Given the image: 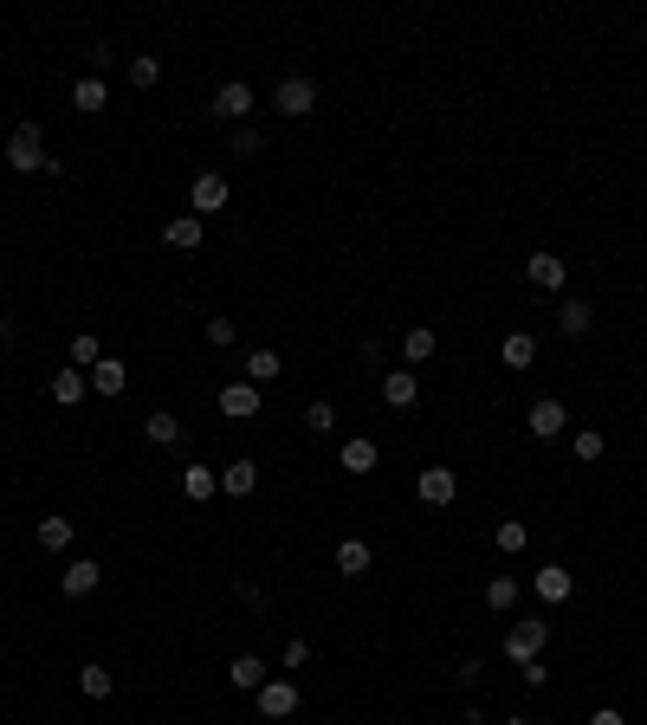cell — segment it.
Listing matches in <instances>:
<instances>
[{
    "label": "cell",
    "mask_w": 647,
    "mask_h": 725,
    "mask_svg": "<svg viewBox=\"0 0 647 725\" xmlns=\"http://www.w3.org/2000/svg\"><path fill=\"white\" fill-rule=\"evenodd\" d=\"M162 246H175V253H195V246H201V214H175V221L162 227Z\"/></svg>",
    "instance_id": "21"
},
{
    "label": "cell",
    "mask_w": 647,
    "mask_h": 725,
    "mask_svg": "<svg viewBox=\"0 0 647 725\" xmlns=\"http://www.w3.org/2000/svg\"><path fill=\"white\" fill-rule=\"evenodd\" d=\"M499 357H505V369H531V363H538V337H531V331H512L499 344Z\"/></svg>",
    "instance_id": "25"
},
{
    "label": "cell",
    "mask_w": 647,
    "mask_h": 725,
    "mask_svg": "<svg viewBox=\"0 0 647 725\" xmlns=\"http://www.w3.org/2000/svg\"><path fill=\"white\" fill-rule=\"evenodd\" d=\"M531 590H538V603H570V590H576V577L563 564H544L538 577H531Z\"/></svg>",
    "instance_id": "13"
},
{
    "label": "cell",
    "mask_w": 647,
    "mask_h": 725,
    "mask_svg": "<svg viewBox=\"0 0 647 725\" xmlns=\"http://www.w3.org/2000/svg\"><path fill=\"white\" fill-rule=\"evenodd\" d=\"M227 201H233V188H227V175H220V169H208V175H195V182H188V214H201V221L220 214Z\"/></svg>",
    "instance_id": "3"
},
{
    "label": "cell",
    "mask_w": 647,
    "mask_h": 725,
    "mask_svg": "<svg viewBox=\"0 0 647 725\" xmlns=\"http://www.w3.org/2000/svg\"><path fill=\"white\" fill-rule=\"evenodd\" d=\"M214 117H227V123H240L246 111H253V85H240V78H227V85L214 91V104H208Z\"/></svg>",
    "instance_id": "9"
},
{
    "label": "cell",
    "mask_w": 647,
    "mask_h": 725,
    "mask_svg": "<svg viewBox=\"0 0 647 725\" xmlns=\"http://www.w3.org/2000/svg\"><path fill=\"white\" fill-rule=\"evenodd\" d=\"M602 447H609V441H602L596 428H576V434H570V454L583 460V467H589V460H602Z\"/></svg>",
    "instance_id": "34"
},
{
    "label": "cell",
    "mask_w": 647,
    "mask_h": 725,
    "mask_svg": "<svg viewBox=\"0 0 647 725\" xmlns=\"http://www.w3.org/2000/svg\"><path fill=\"white\" fill-rule=\"evenodd\" d=\"M85 382H91V389H98V395H123V389H130V363L104 357L98 369H85Z\"/></svg>",
    "instance_id": "18"
},
{
    "label": "cell",
    "mask_w": 647,
    "mask_h": 725,
    "mask_svg": "<svg viewBox=\"0 0 647 725\" xmlns=\"http://www.w3.org/2000/svg\"><path fill=\"white\" fill-rule=\"evenodd\" d=\"M259 486V460H233V467H220V492L227 499H253Z\"/></svg>",
    "instance_id": "17"
},
{
    "label": "cell",
    "mask_w": 647,
    "mask_h": 725,
    "mask_svg": "<svg viewBox=\"0 0 647 725\" xmlns=\"http://www.w3.org/2000/svg\"><path fill=\"white\" fill-rule=\"evenodd\" d=\"M104 104H110V85H104V78H78V85H72V111L78 117H98Z\"/></svg>",
    "instance_id": "22"
},
{
    "label": "cell",
    "mask_w": 647,
    "mask_h": 725,
    "mask_svg": "<svg viewBox=\"0 0 647 725\" xmlns=\"http://www.w3.org/2000/svg\"><path fill=\"white\" fill-rule=\"evenodd\" d=\"M13 331H20V324H13V318H0V344H13Z\"/></svg>",
    "instance_id": "40"
},
{
    "label": "cell",
    "mask_w": 647,
    "mask_h": 725,
    "mask_svg": "<svg viewBox=\"0 0 647 725\" xmlns=\"http://www.w3.org/2000/svg\"><path fill=\"white\" fill-rule=\"evenodd\" d=\"M78 687H85V700H110V693H117V674H110L104 661H85L78 667Z\"/></svg>",
    "instance_id": "24"
},
{
    "label": "cell",
    "mask_w": 647,
    "mask_h": 725,
    "mask_svg": "<svg viewBox=\"0 0 647 725\" xmlns=\"http://www.w3.org/2000/svg\"><path fill=\"white\" fill-rule=\"evenodd\" d=\"M415 492H421V505H453L460 499V480H453V467H421Z\"/></svg>",
    "instance_id": "7"
},
{
    "label": "cell",
    "mask_w": 647,
    "mask_h": 725,
    "mask_svg": "<svg viewBox=\"0 0 647 725\" xmlns=\"http://www.w3.org/2000/svg\"><path fill=\"white\" fill-rule=\"evenodd\" d=\"M85 395H91L85 369H72V363H65L59 376H52V402H59V408H78V402H85Z\"/></svg>",
    "instance_id": "19"
},
{
    "label": "cell",
    "mask_w": 647,
    "mask_h": 725,
    "mask_svg": "<svg viewBox=\"0 0 647 725\" xmlns=\"http://www.w3.org/2000/svg\"><path fill=\"white\" fill-rule=\"evenodd\" d=\"M486 609L492 615H512L518 609V577H492L486 583Z\"/></svg>",
    "instance_id": "27"
},
{
    "label": "cell",
    "mask_w": 647,
    "mask_h": 725,
    "mask_svg": "<svg viewBox=\"0 0 647 725\" xmlns=\"http://www.w3.org/2000/svg\"><path fill=\"white\" fill-rule=\"evenodd\" d=\"M272 111L279 117H311L318 111V78H305V72H292V78H279V91H272Z\"/></svg>",
    "instance_id": "1"
},
{
    "label": "cell",
    "mask_w": 647,
    "mask_h": 725,
    "mask_svg": "<svg viewBox=\"0 0 647 725\" xmlns=\"http://www.w3.org/2000/svg\"><path fill=\"white\" fill-rule=\"evenodd\" d=\"M369 564H376V551H369L363 538H343L337 544V577H369Z\"/></svg>",
    "instance_id": "20"
},
{
    "label": "cell",
    "mask_w": 647,
    "mask_h": 725,
    "mask_svg": "<svg viewBox=\"0 0 647 725\" xmlns=\"http://www.w3.org/2000/svg\"><path fill=\"white\" fill-rule=\"evenodd\" d=\"M279 661H285V667H292V674H298V667L311 661V641H285V654H279Z\"/></svg>",
    "instance_id": "38"
},
{
    "label": "cell",
    "mask_w": 647,
    "mask_h": 725,
    "mask_svg": "<svg viewBox=\"0 0 647 725\" xmlns=\"http://www.w3.org/2000/svg\"><path fill=\"white\" fill-rule=\"evenodd\" d=\"M279 376H285L279 350H246V382H253V389H266V382H279Z\"/></svg>",
    "instance_id": "23"
},
{
    "label": "cell",
    "mask_w": 647,
    "mask_h": 725,
    "mask_svg": "<svg viewBox=\"0 0 647 725\" xmlns=\"http://www.w3.org/2000/svg\"><path fill=\"white\" fill-rule=\"evenodd\" d=\"M65 357H72V369H98V363H104V344H98V337H91V331H78Z\"/></svg>",
    "instance_id": "31"
},
{
    "label": "cell",
    "mask_w": 647,
    "mask_h": 725,
    "mask_svg": "<svg viewBox=\"0 0 647 725\" xmlns=\"http://www.w3.org/2000/svg\"><path fill=\"white\" fill-rule=\"evenodd\" d=\"M156 78H162V59H156V52H136V59H130V85H136V91H149Z\"/></svg>",
    "instance_id": "33"
},
{
    "label": "cell",
    "mask_w": 647,
    "mask_h": 725,
    "mask_svg": "<svg viewBox=\"0 0 647 725\" xmlns=\"http://www.w3.org/2000/svg\"><path fill=\"white\" fill-rule=\"evenodd\" d=\"M525 279L538 285V292H563V279H570V272H563L557 253H531V259H525Z\"/></svg>",
    "instance_id": "14"
},
{
    "label": "cell",
    "mask_w": 647,
    "mask_h": 725,
    "mask_svg": "<svg viewBox=\"0 0 647 725\" xmlns=\"http://www.w3.org/2000/svg\"><path fill=\"white\" fill-rule=\"evenodd\" d=\"M98 583H104V564H98V557H72V564L59 570V590L65 596H91Z\"/></svg>",
    "instance_id": "6"
},
{
    "label": "cell",
    "mask_w": 647,
    "mask_h": 725,
    "mask_svg": "<svg viewBox=\"0 0 647 725\" xmlns=\"http://www.w3.org/2000/svg\"><path fill=\"white\" fill-rule=\"evenodd\" d=\"M544 641H550V622H512V628H505V661H512V667L544 661Z\"/></svg>",
    "instance_id": "2"
},
{
    "label": "cell",
    "mask_w": 647,
    "mask_h": 725,
    "mask_svg": "<svg viewBox=\"0 0 647 725\" xmlns=\"http://www.w3.org/2000/svg\"><path fill=\"white\" fill-rule=\"evenodd\" d=\"M589 725H628V719L615 713V706H596V713H589Z\"/></svg>",
    "instance_id": "39"
},
{
    "label": "cell",
    "mask_w": 647,
    "mask_h": 725,
    "mask_svg": "<svg viewBox=\"0 0 647 725\" xmlns=\"http://www.w3.org/2000/svg\"><path fill=\"white\" fill-rule=\"evenodd\" d=\"M492 544H499L505 557H518V551H525V544H531V525H525V518H505V525L492 531Z\"/></svg>",
    "instance_id": "28"
},
{
    "label": "cell",
    "mask_w": 647,
    "mask_h": 725,
    "mask_svg": "<svg viewBox=\"0 0 647 725\" xmlns=\"http://www.w3.org/2000/svg\"><path fill=\"white\" fill-rule=\"evenodd\" d=\"M337 467L356 473V480H363V473H376V441H369V434H350V441L337 447Z\"/></svg>",
    "instance_id": "10"
},
{
    "label": "cell",
    "mask_w": 647,
    "mask_h": 725,
    "mask_svg": "<svg viewBox=\"0 0 647 725\" xmlns=\"http://www.w3.org/2000/svg\"><path fill=\"white\" fill-rule=\"evenodd\" d=\"M227 680H233L240 693H259V687L272 680V667L259 661V654H233V661H227Z\"/></svg>",
    "instance_id": "12"
},
{
    "label": "cell",
    "mask_w": 647,
    "mask_h": 725,
    "mask_svg": "<svg viewBox=\"0 0 647 725\" xmlns=\"http://www.w3.org/2000/svg\"><path fill=\"white\" fill-rule=\"evenodd\" d=\"M415 395H421L415 369H389V376H382V402H389V408H415Z\"/></svg>",
    "instance_id": "15"
},
{
    "label": "cell",
    "mask_w": 647,
    "mask_h": 725,
    "mask_svg": "<svg viewBox=\"0 0 647 725\" xmlns=\"http://www.w3.org/2000/svg\"><path fill=\"white\" fill-rule=\"evenodd\" d=\"M182 492H188L195 505L214 499V492H220V473H214V467H188V473H182Z\"/></svg>",
    "instance_id": "29"
},
{
    "label": "cell",
    "mask_w": 647,
    "mask_h": 725,
    "mask_svg": "<svg viewBox=\"0 0 647 725\" xmlns=\"http://www.w3.org/2000/svg\"><path fill=\"white\" fill-rule=\"evenodd\" d=\"M505 725H531V719H505Z\"/></svg>",
    "instance_id": "41"
},
{
    "label": "cell",
    "mask_w": 647,
    "mask_h": 725,
    "mask_svg": "<svg viewBox=\"0 0 647 725\" xmlns=\"http://www.w3.org/2000/svg\"><path fill=\"white\" fill-rule=\"evenodd\" d=\"M525 421H531V441H557V434L570 428V408H563L557 395H538V402H531V415H525Z\"/></svg>",
    "instance_id": "5"
},
{
    "label": "cell",
    "mask_w": 647,
    "mask_h": 725,
    "mask_svg": "<svg viewBox=\"0 0 647 725\" xmlns=\"http://www.w3.org/2000/svg\"><path fill=\"white\" fill-rule=\"evenodd\" d=\"M253 700H259V713H266V719H292L298 713V687H292V680H266Z\"/></svg>",
    "instance_id": "8"
},
{
    "label": "cell",
    "mask_w": 647,
    "mask_h": 725,
    "mask_svg": "<svg viewBox=\"0 0 647 725\" xmlns=\"http://www.w3.org/2000/svg\"><path fill=\"white\" fill-rule=\"evenodd\" d=\"M143 434H149L156 447H175V441H182V421H175L169 408H162V415H149V421H143Z\"/></svg>",
    "instance_id": "32"
},
{
    "label": "cell",
    "mask_w": 647,
    "mask_h": 725,
    "mask_svg": "<svg viewBox=\"0 0 647 725\" xmlns=\"http://www.w3.org/2000/svg\"><path fill=\"white\" fill-rule=\"evenodd\" d=\"M72 518H39V551H65V544H72Z\"/></svg>",
    "instance_id": "30"
},
{
    "label": "cell",
    "mask_w": 647,
    "mask_h": 725,
    "mask_svg": "<svg viewBox=\"0 0 647 725\" xmlns=\"http://www.w3.org/2000/svg\"><path fill=\"white\" fill-rule=\"evenodd\" d=\"M7 162L13 169H46V136H39V123H13V136H7Z\"/></svg>",
    "instance_id": "4"
},
{
    "label": "cell",
    "mask_w": 647,
    "mask_h": 725,
    "mask_svg": "<svg viewBox=\"0 0 647 725\" xmlns=\"http://www.w3.org/2000/svg\"><path fill=\"white\" fill-rule=\"evenodd\" d=\"M434 350H440V337L428 331V324H415V331L402 337V357H408V369H415V363H434Z\"/></svg>",
    "instance_id": "26"
},
{
    "label": "cell",
    "mask_w": 647,
    "mask_h": 725,
    "mask_svg": "<svg viewBox=\"0 0 647 725\" xmlns=\"http://www.w3.org/2000/svg\"><path fill=\"white\" fill-rule=\"evenodd\" d=\"M589 324H596V305H589V298H563L557 305V331L563 337H589Z\"/></svg>",
    "instance_id": "16"
},
{
    "label": "cell",
    "mask_w": 647,
    "mask_h": 725,
    "mask_svg": "<svg viewBox=\"0 0 647 725\" xmlns=\"http://www.w3.org/2000/svg\"><path fill=\"white\" fill-rule=\"evenodd\" d=\"M220 415L227 421H253L259 415V389L253 382H227V389H220Z\"/></svg>",
    "instance_id": "11"
},
{
    "label": "cell",
    "mask_w": 647,
    "mask_h": 725,
    "mask_svg": "<svg viewBox=\"0 0 647 725\" xmlns=\"http://www.w3.org/2000/svg\"><path fill=\"white\" fill-rule=\"evenodd\" d=\"M208 344L214 350H233V318H208Z\"/></svg>",
    "instance_id": "37"
},
{
    "label": "cell",
    "mask_w": 647,
    "mask_h": 725,
    "mask_svg": "<svg viewBox=\"0 0 647 725\" xmlns=\"http://www.w3.org/2000/svg\"><path fill=\"white\" fill-rule=\"evenodd\" d=\"M305 428L311 434H330V428H337V408H330V402H305Z\"/></svg>",
    "instance_id": "35"
},
{
    "label": "cell",
    "mask_w": 647,
    "mask_h": 725,
    "mask_svg": "<svg viewBox=\"0 0 647 725\" xmlns=\"http://www.w3.org/2000/svg\"><path fill=\"white\" fill-rule=\"evenodd\" d=\"M227 149H233V156H246V162H253L259 149H266V136H259V130H246V123H240V130H233V143H227Z\"/></svg>",
    "instance_id": "36"
}]
</instances>
